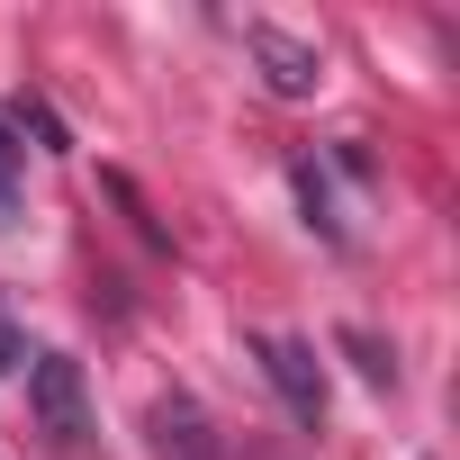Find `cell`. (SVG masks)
Here are the masks:
<instances>
[{"mask_svg":"<svg viewBox=\"0 0 460 460\" xmlns=\"http://www.w3.org/2000/svg\"><path fill=\"white\" fill-rule=\"evenodd\" d=\"M28 406H37V433L64 451V460H82L91 451V379H82V361L73 352H28Z\"/></svg>","mask_w":460,"mask_h":460,"instance_id":"cell-1","label":"cell"},{"mask_svg":"<svg viewBox=\"0 0 460 460\" xmlns=\"http://www.w3.org/2000/svg\"><path fill=\"white\" fill-rule=\"evenodd\" d=\"M253 361H262V379L280 388L289 424H298V433H325V370H316V343H298V334H253Z\"/></svg>","mask_w":460,"mask_h":460,"instance_id":"cell-2","label":"cell"},{"mask_svg":"<svg viewBox=\"0 0 460 460\" xmlns=\"http://www.w3.org/2000/svg\"><path fill=\"white\" fill-rule=\"evenodd\" d=\"M244 46H253V64H262V91L271 100H316V82H325V55L307 46V37H289V28H244Z\"/></svg>","mask_w":460,"mask_h":460,"instance_id":"cell-3","label":"cell"},{"mask_svg":"<svg viewBox=\"0 0 460 460\" xmlns=\"http://www.w3.org/2000/svg\"><path fill=\"white\" fill-rule=\"evenodd\" d=\"M154 460H226V433L208 424L199 397H154Z\"/></svg>","mask_w":460,"mask_h":460,"instance_id":"cell-4","label":"cell"},{"mask_svg":"<svg viewBox=\"0 0 460 460\" xmlns=\"http://www.w3.org/2000/svg\"><path fill=\"white\" fill-rule=\"evenodd\" d=\"M289 181H298V199H307V226H316L325 244H343V217H334V190H325L316 154H298V163H289Z\"/></svg>","mask_w":460,"mask_h":460,"instance_id":"cell-5","label":"cell"},{"mask_svg":"<svg viewBox=\"0 0 460 460\" xmlns=\"http://www.w3.org/2000/svg\"><path fill=\"white\" fill-rule=\"evenodd\" d=\"M343 352L361 361V379H370V388H397V352H388L379 334H343Z\"/></svg>","mask_w":460,"mask_h":460,"instance_id":"cell-6","label":"cell"},{"mask_svg":"<svg viewBox=\"0 0 460 460\" xmlns=\"http://www.w3.org/2000/svg\"><path fill=\"white\" fill-rule=\"evenodd\" d=\"M19 361H28V334H19V325H10V316H0V379H10V370H19Z\"/></svg>","mask_w":460,"mask_h":460,"instance_id":"cell-7","label":"cell"},{"mask_svg":"<svg viewBox=\"0 0 460 460\" xmlns=\"http://www.w3.org/2000/svg\"><path fill=\"white\" fill-rule=\"evenodd\" d=\"M10 181H19V145L0 136V199H10Z\"/></svg>","mask_w":460,"mask_h":460,"instance_id":"cell-8","label":"cell"}]
</instances>
